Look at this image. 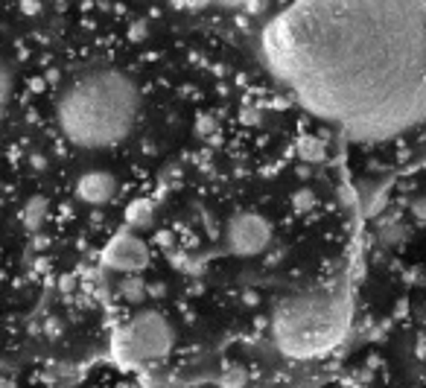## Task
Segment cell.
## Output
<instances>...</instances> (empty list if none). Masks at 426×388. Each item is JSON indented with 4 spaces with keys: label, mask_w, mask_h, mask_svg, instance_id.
<instances>
[{
    "label": "cell",
    "mask_w": 426,
    "mask_h": 388,
    "mask_svg": "<svg viewBox=\"0 0 426 388\" xmlns=\"http://www.w3.org/2000/svg\"><path fill=\"white\" fill-rule=\"evenodd\" d=\"M263 56L306 111L356 141L426 123V0H289Z\"/></svg>",
    "instance_id": "cell-1"
},
{
    "label": "cell",
    "mask_w": 426,
    "mask_h": 388,
    "mask_svg": "<svg viewBox=\"0 0 426 388\" xmlns=\"http://www.w3.org/2000/svg\"><path fill=\"white\" fill-rule=\"evenodd\" d=\"M138 105V88L126 73L88 70L62 91L56 114L73 146L105 149L129 138Z\"/></svg>",
    "instance_id": "cell-2"
},
{
    "label": "cell",
    "mask_w": 426,
    "mask_h": 388,
    "mask_svg": "<svg viewBox=\"0 0 426 388\" xmlns=\"http://www.w3.org/2000/svg\"><path fill=\"white\" fill-rule=\"evenodd\" d=\"M347 309L333 292H309L289 298L275 309V342L286 356H321L344 336Z\"/></svg>",
    "instance_id": "cell-3"
},
{
    "label": "cell",
    "mask_w": 426,
    "mask_h": 388,
    "mask_svg": "<svg viewBox=\"0 0 426 388\" xmlns=\"http://www.w3.org/2000/svg\"><path fill=\"white\" fill-rule=\"evenodd\" d=\"M176 344V327L158 309H143L114 336V354L123 365H149L169 356Z\"/></svg>",
    "instance_id": "cell-4"
},
{
    "label": "cell",
    "mask_w": 426,
    "mask_h": 388,
    "mask_svg": "<svg viewBox=\"0 0 426 388\" xmlns=\"http://www.w3.org/2000/svg\"><path fill=\"white\" fill-rule=\"evenodd\" d=\"M225 242L228 251L237 257H257L269 248L272 242V225H269L266 216L254 210H243L234 213L225 225Z\"/></svg>",
    "instance_id": "cell-5"
},
{
    "label": "cell",
    "mask_w": 426,
    "mask_h": 388,
    "mask_svg": "<svg viewBox=\"0 0 426 388\" xmlns=\"http://www.w3.org/2000/svg\"><path fill=\"white\" fill-rule=\"evenodd\" d=\"M103 263L114 271H126V275H134V271L146 269L149 263V245L138 237V234H117L103 251Z\"/></svg>",
    "instance_id": "cell-6"
},
{
    "label": "cell",
    "mask_w": 426,
    "mask_h": 388,
    "mask_svg": "<svg viewBox=\"0 0 426 388\" xmlns=\"http://www.w3.org/2000/svg\"><path fill=\"white\" fill-rule=\"evenodd\" d=\"M76 196H79L85 205H108L114 196H117V179L105 169H91L76 181Z\"/></svg>",
    "instance_id": "cell-7"
},
{
    "label": "cell",
    "mask_w": 426,
    "mask_h": 388,
    "mask_svg": "<svg viewBox=\"0 0 426 388\" xmlns=\"http://www.w3.org/2000/svg\"><path fill=\"white\" fill-rule=\"evenodd\" d=\"M47 219V199L44 196H32L24 210H21V222L27 225V231H38Z\"/></svg>",
    "instance_id": "cell-8"
},
{
    "label": "cell",
    "mask_w": 426,
    "mask_h": 388,
    "mask_svg": "<svg viewBox=\"0 0 426 388\" xmlns=\"http://www.w3.org/2000/svg\"><path fill=\"white\" fill-rule=\"evenodd\" d=\"M126 222H129L131 228H143V225H149V222H152V202H146V199L131 202L129 210H126Z\"/></svg>",
    "instance_id": "cell-9"
},
{
    "label": "cell",
    "mask_w": 426,
    "mask_h": 388,
    "mask_svg": "<svg viewBox=\"0 0 426 388\" xmlns=\"http://www.w3.org/2000/svg\"><path fill=\"white\" fill-rule=\"evenodd\" d=\"M120 295H123L129 304H141L143 295H146V286H143L141 278H126V280L120 283Z\"/></svg>",
    "instance_id": "cell-10"
},
{
    "label": "cell",
    "mask_w": 426,
    "mask_h": 388,
    "mask_svg": "<svg viewBox=\"0 0 426 388\" xmlns=\"http://www.w3.org/2000/svg\"><path fill=\"white\" fill-rule=\"evenodd\" d=\"M298 152H301V158H304L306 164H316V161H321V158H324V143H321V141H316V138H301Z\"/></svg>",
    "instance_id": "cell-11"
},
{
    "label": "cell",
    "mask_w": 426,
    "mask_h": 388,
    "mask_svg": "<svg viewBox=\"0 0 426 388\" xmlns=\"http://www.w3.org/2000/svg\"><path fill=\"white\" fill-rule=\"evenodd\" d=\"M313 205H316V196H313V190H306V187H301L295 196H292V207H295V213H306V210H313Z\"/></svg>",
    "instance_id": "cell-12"
},
{
    "label": "cell",
    "mask_w": 426,
    "mask_h": 388,
    "mask_svg": "<svg viewBox=\"0 0 426 388\" xmlns=\"http://www.w3.org/2000/svg\"><path fill=\"white\" fill-rule=\"evenodd\" d=\"M245 371H243V368H231V371H225L222 374V380H219V385L222 388H243L245 385Z\"/></svg>",
    "instance_id": "cell-13"
},
{
    "label": "cell",
    "mask_w": 426,
    "mask_h": 388,
    "mask_svg": "<svg viewBox=\"0 0 426 388\" xmlns=\"http://www.w3.org/2000/svg\"><path fill=\"white\" fill-rule=\"evenodd\" d=\"M9 91H12V76L9 70L4 67V62H0V111H4L6 100H9Z\"/></svg>",
    "instance_id": "cell-14"
},
{
    "label": "cell",
    "mask_w": 426,
    "mask_h": 388,
    "mask_svg": "<svg viewBox=\"0 0 426 388\" xmlns=\"http://www.w3.org/2000/svg\"><path fill=\"white\" fill-rule=\"evenodd\" d=\"M406 237V228L403 225H392V228H385L382 231V242H397Z\"/></svg>",
    "instance_id": "cell-15"
},
{
    "label": "cell",
    "mask_w": 426,
    "mask_h": 388,
    "mask_svg": "<svg viewBox=\"0 0 426 388\" xmlns=\"http://www.w3.org/2000/svg\"><path fill=\"white\" fill-rule=\"evenodd\" d=\"M21 9H24V12H30V15H35V12H38V0H24Z\"/></svg>",
    "instance_id": "cell-16"
},
{
    "label": "cell",
    "mask_w": 426,
    "mask_h": 388,
    "mask_svg": "<svg viewBox=\"0 0 426 388\" xmlns=\"http://www.w3.org/2000/svg\"><path fill=\"white\" fill-rule=\"evenodd\" d=\"M138 388H169V385H161V382H143V385H138Z\"/></svg>",
    "instance_id": "cell-17"
}]
</instances>
